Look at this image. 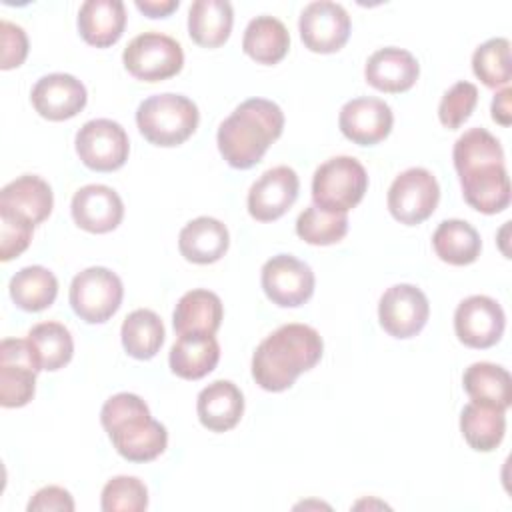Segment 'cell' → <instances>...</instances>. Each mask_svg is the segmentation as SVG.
<instances>
[{"label":"cell","mask_w":512,"mask_h":512,"mask_svg":"<svg viewBox=\"0 0 512 512\" xmlns=\"http://www.w3.org/2000/svg\"><path fill=\"white\" fill-rule=\"evenodd\" d=\"M464 200L482 214H498L510 204L504 150L484 128L466 130L452 150Z\"/></svg>","instance_id":"cell-1"},{"label":"cell","mask_w":512,"mask_h":512,"mask_svg":"<svg viewBox=\"0 0 512 512\" xmlns=\"http://www.w3.org/2000/svg\"><path fill=\"white\" fill-rule=\"evenodd\" d=\"M324 342L308 324H284L266 336L252 356V378L262 390H288L322 358Z\"/></svg>","instance_id":"cell-2"},{"label":"cell","mask_w":512,"mask_h":512,"mask_svg":"<svg viewBox=\"0 0 512 512\" xmlns=\"http://www.w3.org/2000/svg\"><path fill=\"white\" fill-rule=\"evenodd\" d=\"M284 130V112L266 98H248L220 124L216 142L222 158L238 170L256 166Z\"/></svg>","instance_id":"cell-3"},{"label":"cell","mask_w":512,"mask_h":512,"mask_svg":"<svg viewBox=\"0 0 512 512\" xmlns=\"http://www.w3.org/2000/svg\"><path fill=\"white\" fill-rule=\"evenodd\" d=\"M100 422L116 452L128 462H150L166 450V426L150 416L138 394L120 392L108 398L100 410Z\"/></svg>","instance_id":"cell-4"},{"label":"cell","mask_w":512,"mask_h":512,"mask_svg":"<svg viewBox=\"0 0 512 512\" xmlns=\"http://www.w3.org/2000/svg\"><path fill=\"white\" fill-rule=\"evenodd\" d=\"M200 114L198 106L182 94H154L146 98L136 110V124L140 134L154 146L170 148L186 142L196 126Z\"/></svg>","instance_id":"cell-5"},{"label":"cell","mask_w":512,"mask_h":512,"mask_svg":"<svg viewBox=\"0 0 512 512\" xmlns=\"http://www.w3.org/2000/svg\"><path fill=\"white\" fill-rule=\"evenodd\" d=\"M368 174L352 156H334L320 164L312 176V200L318 208L346 214L366 194Z\"/></svg>","instance_id":"cell-6"},{"label":"cell","mask_w":512,"mask_h":512,"mask_svg":"<svg viewBox=\"0 0 512 512\" xmlns=\"http://www.w3.org/2000/svg\"><path fill=\"white\" fill-rule=\"evenodd\" d=\"M124 286L118 274L104 266H90L78 272L70 284V306L88 324L110 320L122 304Z\"/></svg>","instance_id":"cell-7"},{"label":"cell","mask_w":512,"mask_h":512,"mask_svg":"<svg viewBox=\"0 0 512 512\" xmlns=\"http://www.w3.org/2000/svg\"><path fill=\"white\" fill-rule=\"evenodd\" d=\"M126 70L144 82H162L176 76L184 66L182 46L160 32H142L134 36L122 52Z\"/></svg>","instance_id":"cell-8"},{"label":"cell","mask_w":512,"mask_h":512,"mask_svg":"<svg viewBox=\"0 0 512 512\" xmlns=\"http://www.w3.org/2000/svg\"><path fill=\"white\" fill-rule=\"evenodd\" d=\"M440 200V186L426 168L400 172L388 188V210L406 226H416L430 218Z\"/></svg>","instance_id":"cell-9"},{"label":"cell","mask_w":512,"mask_h":512,"mask_svg":"<svg viewBox=\"0 0 512 512\" xmlns=\"http://www.w3.org/2000/svg\"><path fill=\"white\" fill-rule=\"evenodd\" d=\"M130 142L126 130L108 118L86 122L76 134V154L96 172H112L126 164Z\"/></svg>","instance_id":"cell-10"},{"label":"cell","mask_w":512,"mask_h":512,"mask_svg":"<svg viewBox=\"0 0 512 512\" xmlns=\"http://www.w3.org/2000/svg\"><path fill=\"white\" fill-rule=\"evenodd\" d=\"M262 290L280 308H296L314 294L312 268L292 254H276L262 266Z\"/></svg>","instance_id":"cell-11"},{"label":"cell","mask_w":512,"mask_h":512,"mask_svg":"<svg viewBox=\"0 0 512 512\" xmlns=\"http://www.w3.org/2000/svg\"><path fill=\"white\" fill-rule=\"evenodd\" d=\"M38 372L28 340L4 338L0 344V404L4 408L26 406L34 398Z\"/></svg>","instance_id":"cell-12"},{"label":"cell","mask_w":512,"mask_h":512,"mask_svg":"<svg viewBox=\"0 0 512 512\" xmlns=\"http://www.w3.org/2000/svg\"><path fill=\"white\" fill-rule=\"evenodd\" d=\"M304 46L316 54L338 52L350 36V16L342 4L330 0L310 2L298 20Z\"/></svg>","instance_id":"cell-13"},{"label":"cell","mask_w":512,"mask_h":512,"mask_svg":"<svg viewBox=\"0 0 512 512\" xmlns=\"http://www.w3.org/2000/svg\"><path fill=\"white\" fill-rule=\"evenodd\" d=\"M428 316V298L414 284H394L378 302L380 326L400 340L416 336L426 326Z\"/></svg>","instance_id":"cell-14"},{"label":"cell","mask_w":512,"mask_h":512,"mask_svg":"<svg viewBox=\"0 0 512 512\" xmlns=\"http://www.w3.org/2000/svg\"><path fill=\"white\" fill-rule=\"evenodd\" d=\"M506 326L502 306L484 294H474L462 300L454 312V330L458 340L470 348L494 346Z\"/></svg>","instance_id":"cell-15"},{"label":"cell","mask_w":512,"mask_h":512,"mask_svg":"<svg viewBox=\"0 0 512 512\" xmlns=\"http://www.w3.org/2000/svg\"><path fill=\"white\" fill-rule=\"evenodd\" d=\"M298 190V174L290 166H274L250 186L248 212L258 222L278 220L296 202Z\"/></svg>","instance_id":"cell-16"},{"label":"cell","mask_w":512,"mask_h":512,"mask_svg":"<svg viewBox=\"0 0 512 512\" xmlns=\"http://www.w3.org/2000/svg\"><path fill=\"white\" fill-rule=\"evenodd\" d=\"M394 124L392 108L372 96H360L348 100L338 116L342 134L360 146H374L382 142Z\"/></svg>","instance_id":"cell-17"},{"label":"cell","mask_w":512,"mask_h":512,"mask_svg":"<svg viewBox=\"0 0 512 512\" xmlns=\"http://www.w3.org/2000/svg\"><path fill=\"white\" fill-rule=\"evenodd\" d=\"M34 110L52 122H62L68 118H74L88 100L84 84L64 72H54L42 76L30 94Z\"/></svg>","instance_id":"cell-18"},{"label":"cell","mask_w":512,"mask_h":512,"mask_svg":"<svg viewBox=\"0 0 512 512\" xmlns=\"http://www.w3.org/2000/svg\"><path fill=\"white\" fill-rule=\"evenodd\" d=\"M74 222L92 234L114 230L124 218V204L116 190L104 184H86L72 196Z\"/></svg>","instance_id":"cell-19"},{"label":"cell","mask_w":512,"mask_h":512,"mask_svg":"<svg viewBox=\"0 0 512 512\" xmlns=\"http://www.w3.org/2000/svg\"><path fill=\"white\" fill-rule=\"evenodd\" d=\"M420 74L418 60L404 48L386 46L376 50L366 66H364V78L366 82L388 94H400L410 90Z\"/></svg>","instance_id":"cell-20"},{"label":"cell","mask_w":512,"mask_h":512,"mask_svg":"<svg viewBox=\"0 0 512 512\" xmlns=\"http://www.w3.org/2000/svg\"><path fill=\"white\" fill-rule=\"evenodd\" d=\"M54 206L52 188L34 174L18 176L0 190V210L14 214L32 226L44 222Z\"/></svg>","instance_id":"cell-21"},{"label":"cell","mask_w":512,"mask_h":512,"mask_svg":"<svg viewBox=\"0 0 512 512\" xmlns=\"http://www.w3.org/2000/svg\"><path fill=\"white\" fill-rule=\"evenodd\" d=\"M198 420L210 432H226L234 428L244 412V396L230 380H214L200 390L196 398Z\"/></svg>","instance_id":"cell-22"},{"label":"cell","mask_w":512,"mask_h":512,"mask_svg":"<svg viewBox=\"0 0 512 512\" xmlns=\"http://www.w3.org/2000/svg\"><path fill=\"white\" fill-rule=\"evenodd\" d=\"M126 26V8L120 0H86L78 10V32L86 44L108 48Z\"/></svg>","instance_id":"cell-23"},{"label":"cell","mask_w":512,"mask_h":512,"mask_svg":"<svg viewBox=\"0 0 512 512\" xmlns=\"http://www.w3.org/2000/svg\"><path fill=\"white\" fill-rule=\"evenodd\" d=\"M230 244L228 228L210 216L190 220L178 236L180 254L194 264H212L220 260Z\"/></svg>","instance_id":"cell-24"},{"label":"cell","mask_w":512,"mask_h":512,"mask_svg":"<svg viewBox=\"0 0 512 512\" xmlns=\"http://www.w3.org/2000/svg\"><path fill=\"white\" fill-rule=\"evenodd\" d=\"M222 300L204 288L186 292L172 314V326L178 336L182 334H216L222 324Z\"/></svg>","instance_id":"cell-25"},{"label":"cell","mask_w":512,"mask_h":512,"mask_svg":"<svg viewBox=\"0 0 512 512\" xmlns=\"http://www.w3.org/2000/svg\"><path fill=\"white\" fill-rule=\"evenodd\" d=\"M220 360V344L214 334H182L170 348V370L184 380H200Z\"/></svg>","instance_id":"cell-26"},{"label":"cell","mask_w":512,"mask_h":512,"mask_svg":"<svg viewBox=\"0 0 512 512\" xmlns=\"http://www.w3.org/2000/svg\"><path fill=\"white\" fill-rule=\"evenodd\" d=\"M234 12L226 0H194L188 10V34L204 48L222 46L232 32Z\"/></svg>","instance_id":"cell-27"},{"label":"cell","mask_w":512,"mask_h":512,"mask_svg":"<svg viewBox=\"0 0 512 512\" xmlns=\"http://www.w3.org/2000/svg\"><path fill=\"white\" fill-rule=\"evenodd\" d=\"M504 412L494 404L468 402L460 414V432L468 446L478 452H492L506 432Z\"/></svg>","instance_id":"cell-28"},{"label":"cell","mask_w":512,"mask_h":512,"mask_svg":"<svg viewBox=\"0 0 512 512\" xmlns=\"http://www.w3.org/2000/svg\"><path fill=\"white\" fill-rule=\"evenodd\" d=\"M290 48L286 26L274 16H256L248 22L242 38V50L258 64H278Z\"/></svg>","instance_id":"cell-29"},{"label":"cell","mask_w":512,"mask_h":512,"mask_svg":"<svg viewBox=\"0 0 512 512\" xmlns=\"http://www.w3.org/2000/svg\"><path fill=\"white\" fill-rule=\"evenodd\" d=\"M432 246L442 262L452 266H466L476 262L482 250L480 234L466 220H444L432 234Z\"/></svg>","instance_id":"cell-30"},{"label":"cell","mask_w":512,"mask_h":512,"mask_svg":"<svg viewBox=\"0 0 512 512\" xmlns=\"http://www.w3.org/2000/svg\"><path fill=\"white\" fill-rule=\"evenodd\" d=\"M466 394L476 402L508 410L512 404V380L506 368L492 362H474L462 376Z\"/></svg>","instance_id":"cell-31"},{"label":"cell","mask_w":512,"mask_h":512,"mask_svg":"<svg viewBox=\"0 0 512 512\" xmlns=\"http://www.w3.org/2000/svg\"><path fill=\"white\" fill-rule=\"evenodd\" d=\"M28 344L40 370H60L74 354V340L70 330L60 322H40L30 328Z\"/></svg>","instance_id":"cell-32"},{"label":"cell","mask_w":512,"mask_h":512,"mask_svg":"<svg viewBox=\"0 0 512 512\" xmlns=\"http://www.w3.org/2000/svg\"><path fill=\"white\" fill-rule=\"evenodd\" d=\"M8 290L20 310L40 312L56 300L58 280L44 266H26L12 276Z\"/></svg>","instance_id":"cell-33"},{"label":"cell","mask_w":512,"mask_h":512,"mask_svg":"<svg viewBox=\"0 0 512 512\" xmlns=\"http://www.w3.org/2000/svg\"><path fill=\"white\" fill-rule=\"evenodd\" d=\"M122 346L136 360H150L164 342V324L160 316L148 308L130 312L122 322Z\"/></svg>","instance_id":"cell-34"},{"label":"cell","mask_w":512,"mask_h":512,"mask_svg":"<svg viewBox=\"0 0 512 512\" xmlns=\"http://www.w3.org/2000/svg\"><path fill=\"white\" fill-rule=\"evenodd\" d=\"M348 232L346 214H334L316 204L304 208L296 220V234L312 246H330L340 242Z\"/></svg>","instance_id":"cell-35"},{"label":"cell","mask_w":512,"mask_h":512,"mask_svg":"<svg viewBox=\"0 0 512 512\" xmlns=\"http://www.w3.org/2000/svg\"><path fill=\"white\" fill-rule=\"evenodd\" d=\"M472 70L488 88L506 86L512 76L508 38H490L472 54Z\"/></svg>","instance_id":"cell-36"},{"label":"cell","mask_w":512,"mask_h":512,"mask_svg":"<svg viewBox=\"0 0 512 512\" xmlns=\"http://www.w3.org/2000/svg\"><path fill=\"white\" fill-rule=\"evenodd\" d=\"M104 512H142L148 506V490L136 476H114L102 488Z\"/></svg>","instance_id":"cell-37"},{"label":"cell","mask_w":512,"mask_h":512,"mask_svg":"<svg viewBox=\"0 0 512 512\" xmlns=\"http://www.w3.org/2000/svg\"><path fill=\"white\" fill-rule=\"evenodd\" d=\"M478 104V88L472 82L460 80L448 88L438 106V118L442 126L456 130L460 128Z\"/></svg>","instance_id":"cell-38"},{"label":"cell","mask_w":512,"mask_h":512,"mask_svg":"<svg viewBox=\"0 0 512 512\" xmlns=\"http://www.w3.org/2000/svg\"><path fill=\"white\" fill-rule=\"evenodd\" d=\"M34 226L14 214L0 210V260L8 262L20 256L30 240H32Z\"/></svg>","instance_id":"cell-39"},{"label":"cell","mask_w":512,"mask_h":512,"mask_svg":"<svg viewBox=\"0 0 512 512\" xmlns=\"http://www.w3.org/2000/svg\"><path fill=\"white\" fill-rule=\"evenodd\" d=\"M0 44H2V56H0L2 70L18 68L26 60L28 38L18 24H12L8 20L0 22Z\"/></svg>","instance_id":"cell-40"},{"label":"cell","mask_w":512,"mask_h":512,"mask_svg":"<svg viewBox=\"0 0 512 512\" xmlns=\"http://www.w3.org/2000/svg\"><path fill=\"white\" fill-rule=\"evenodd\" d=\"M50 512V510H60V512H72L74 510V500L68 490L60 486H44L40 488L32 500L28 502V512Z\"/></svg>","instance_id":"cell-41"},{"label":"cell","mask_w":512,"mask_h":512,"mask_svg":"<svg viewBox=\"0 0 512 512\" xmlns=\"http://www.w3.org/2000/svg\"><path fill=\"white\" fill-rule=\"evenodd\" d=\"M180 6L178 0H136V8L148 18H166Z\"/></svg>","instance_id":"cell-42"},{"label":"cell","mask_w":512,"mask_h":512,"mask_svg":"<svg viewBox=\"0 0 512 512\" xmlns=\"http://www.w3.org/2000/svg\"><path fill=\"white\" fill-rule=\"evenodd\" d=\"M510 96H512V90L506 86L502 88L494 100H492V120L502 124V126H510L512 122V108H510Z\"/></svg>","instance_id":"cell-43"}]
</instances>
